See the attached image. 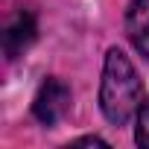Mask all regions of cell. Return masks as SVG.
<instances>
[{"instance_id": "obj_2", "label": "cell", "mask_w": 149, "mask_h": 149, "mask_svg": "<svg viewBox=\"0 0 149 149\" xmlns=\"http://www.w3.org/2000/svg\"><path fill=\"white\" fill-rule=\"evenodd\" d=\"M67 108H70V91H67V85L58 82V79H47V82L38 88L35 102H32L35 117H38L41 123L53 126V123H58V120L67 114Z\"/></svg>"}, {"instance_id": "obj_4", "label": "cell", "mask_w": 149, "mask_h": 149, "mask_svg": "<svg viewBox=\"0 0 149 149\" xmlns=\"http://www.w3.org/2000/svg\"><path fill=\"white\" fill-rule=\"evenodd\" d=\"M126 32L129 41L140 56L149 58V0H132L126 12Z\"/></svg>"}, {"instance_id": "obj_6", "label": "cell", "mask_w": 149, "mask_h": 149, "mask_svg": "<svg viewBox=\"0 0 149 149\" xmlns=\"http://www.w3.org/2000/svg\"><path fill=\"white\" fill-rule=\"evenodd\" d=\"M73 146H108V143L100 137H79V140H73Z\"/></svg>"}, {"instance_id": "obj_1", "label": "cell", "mask_w": 149, "mask_h": 149, "mask_svg": "<svg viewBox=\"0 0 149 149\" xmlns=\"http://www.w3.org/2000/svg\"><path fill=\"white\" fill-rule=\"evenodd\" d=\"M140 97L143 85L134 73V64L123 56V50L111 47L105 53V67H102V85H100V105L108 123L123 126L140 111Z\"/></svg>"}, {"instance_id": "obj_5", "label": "cell", "mask_w": 149, "mask_h": 149, "mask_svg": "<svg viewBox=\"0 0 149 149\" xmlns=\"http://www.w3.org/2000/svg\"><path fill=\"white\" fill-rule=\"evenodd\" d=\"M134 140L140 146L149 149V102H143V108L137 111V129H134Z\"/></svg>"}, {"instance_id": "obj_3", "label": "cell", "mask_w": 149, "mask_h": 149, "mask_svg": "<svg viewBox=\"0 0 149 149\" xmlns=\"http://www.w3.org/2000/svg\"><path fill=\"white\" fill-rule=\"evenodd\" d=\"M32 41H35V21H32V15H26V12L15 15V18L6 24V29H3L6 58H18Z\"/></svg>"}]
</instances>
